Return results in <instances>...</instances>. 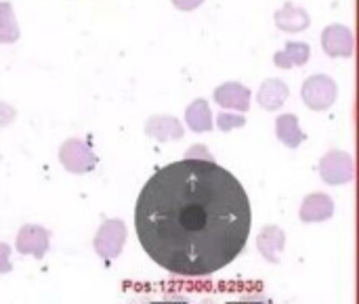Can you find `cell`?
Segmentation results:
<instances>
[{
	"mask_svg": "<svg viewBox=\"0 0 359 304\" xmlns=\"http://www.w3.org/2000/svg\"><path fill=\"white\" fill-rule=\"evenodd\" d=\"M124 244H126V227H124V223L118 221V219L105 221V223L99 227V231H97V235H95V242H93L95 252H97L101 258H105V261L118 258L120 252H122V248H124Z\"/></svg>",
	"mask_w": 359,
	"mask_h": 304,
	"instance_id": "obj_3",
	"label": "cell"
},
{
	"mask_svg": "<svg viewBox=\"0 0 359 304\" xmlns=\"http://www.w3.org/2000/svg\"><path fill=\"white\" fill-rule=\"evenodd\" d=\"M320 177L326 185L339 187L353 179V158L347 151H330L320 160Z\"/></svg>",
	"mask_w": 359,
	"mask_h": 304,
	"instance_id": "obj_5",
	"label": "cell"
},
{
	"mask_svg": "<svg viewBox=\"0 0 359 304\" xmlns=\"http://www.w3.org/2000/svg\"><path fill=\"white\" fill-rule=\"evenodd\" d=\"M301 221L303 223H322L332 219L334 214V202L326 193H311L303 200L301 204Z\"/></svg>",
	"mask_w": 359,
	"mask_h": 304,
	"instance_id": "obj_9",
	"label": "cell"
},
{
	"mask_svg": "<svg viewBox=\"0 0 359 304\" xmlns=\"http://www.w3.org/2000/svg\"><path fill=\"white\" fill-rule=\"evenodd\" d=\"M48 244H50V233L40 225H23L15 242L19 254L34 256V258H42L48 252Z\"/></svg>",
	"mask_w": 359,
	"mask_h": 304,
	"instance_id": "obj_6",
	"label": "cell"
},
{
	"mask_svg": "<svg viewBox=\"0 0 359 304\" xmlns=\"http://www.w3.org/2000/svg\"><path fill=\"white\" fill-rule=\"evenodd\" d=\"M185 158H187V160H206V162H215L210 149H208L206 145H200V143H198V145H191V147L187 149Z\"/></svg>",
	"mask_w": 359,
	"mask_h": 304,
	"instance_id": "obj_19",
	"label": "cell"
},
{
	"mask_svg": "<svg viewBox=\"0 0 359 304\" xmlns=\"http://www.w3.org/2000/svg\"><path fill=\"white\" fill-rule=\"evenodd\" d=\"M311 57V46L305 42H286L284 50L273 55V63L282 69L290 67H301L309 61Z\"/></svg>",
	"mask_w": 359,
	"mask_h": 304,
	"instance_id": "obj_14",
	"label": "cell"
},
{
	"mask_svg": "<svg viewBox=\"0 0 359 304\" xmlns=\"http://www.w3.org/2000/svg\"><path fill=\"white\" fill-rule=\"evenodd\" d=\"M145 132H147L149 139H154L158 143L179 141L185 134L183 124L172 116H154V118H149L147 124H145Z\"/></svg>",
	"mask_w": 359,
	"mask_h": 304,
	"instance_id": "obj_10",
	"label": "cell"
},
{
	"mask_svg": "<svg viewBox=\"0 0 359 304\" xmlns=\"http://www.w3.org/2000/svg\"><path fill=\"white\" fill-rule=\"evenodd\" d=\"M288 95H290V88H288L282 80L269 78V80H265V82L261 84L257 99H259V105H261L263 109L276 111V109H280V107L288 101Z\"/></svg>",
	"mask_w": 359,
	"mask_h": 304,
	"instance_id": "obj_13",
	"label": "cell"
},
{
	"mask_svg": "<svg viewBox=\"0 0 359 304\" xmlns=\"http://www.w3.org/2000/svg\"><path fill=\"white\" fill-rule=\"evenodd\" d=\"M15 116H17L15 107H11V105H6V103H2V101H0V128H4V126L13 124Z\"/></svg>",
	"mask_w": 359,
	"mask_h": 304,
	"instance_id": "obj_20",
	"label": "cell"
},
{
	"mask_svg": "<svg viewBox=\"0 0 359 304\" xmlns=\"http://www.w3.org/2000/svg\"><path fill=\"white\" fill-rule=\"evenodd\" d=\"M59 160L63 168L74 174H86L97 166V156L80 139H67L59 149Z\"/></svg>",
	"mask_w": 359,
	"mask_h": 304,
	"instance_id": "obj_4",
	"label": "cell"
},
{
	"mask_svg": "<svg viewBox=\"0 0 359 304\" xmlns=\"http://www.w3.org/2000/svg\"><path fill=\"white\" fill-rule=\"evenodd\" d=\"M250 88L240 82H225L215 88V101L225 109L248 111L250 109Z\"/></svg>",
	"mask_w": 359,
	"mask_h": 304,
	"instance_id": "obj_8",
	"label": "cell"
},
{
	"mask_svg": "<svg viewBox=\"0 0 359 304\" xmlns=\"http://www.w3.org/2000/svg\"><path fill=\"white\" fill-rule=\"evenodd\" d=\"M353 34L347 25L332 23L322 32V48L328 57H351L353 55Z\"/></svg>",
	"mask_w": 359,
	"mask_h": 304,
	"instance_id": "obj_7",
	"label": "cell"
},
{
	"mask_svg": "<svg viewBox=\"0 0 359 304\" xmlns=\"http://www.w3.org/2000/svg\"><path fill=\"white\" fill-rule=\"evenodd\" d=\"M185 122L194 132H208L212 130V111L208 101L196 99L187 109H185Z\"/></svg>",
	"mask_w": 359,
	"mask_h": 304,
	"instance_id": "obj_16",
	"label": "cell"
},
{
	"mask_svg": "<svg viewBox=\"0 0 359 304\" xmlns=\"http://www.w3.org/2000/svg\"><path fill=\"white\" fill-rule=\"evenodd\" d=\"M179 11H194V8H198L204 0H170Z\"/></svg>",
	"mask_w": 359,
	"mask_h": 304,
	"instance_id": "obj_22",
	"label": "cell"
},
{
	"mask_svg": "<svg viewBox=\"0 0 359 304\" xmlns=\"http://www.w3.org/2000/svg\"><path fill=\"white\" fill-rule=\"evenodd\" d=\"M217 124H219V128H221L223 132H229V130H233V128H240V126H244V124H246V118L221 111V113L217 116Z\"/></svg>",
	"mask_w": 359,
	"mask_h": 304,
	"instance_id": "obj_18",
	"label": "cell"
},
{
	"mask_svg": "<svg viewBox=\"0 0 359 304\" xmlns=\"http://www.w3.org/2000/svg\"><path fill=\"white\" fill-rule=\"evenodd\" d=\"M11 269H13V265H11V248H8V244L0 242V275L8 273Z\"/></svg>",
	"mask_w": 359,
	"mask_h": 304,
	"instance_id": "obj_21",
	"label": "cell"
},
{
	"mask_svg": "<svg viewBox=\"0 0 359 304\" xmlns=\"http://www.w3.org/2000/svg\"><path fill=\"white\" fill-rule=\"evenodd\" d=\"M135 229L156 265L175 275L204 277L244 252L248 195L217 162L185 158L147 181L137 200Z\"/></svg>",
	"mask_w": 359,
	"mask_h": 304,
	"instance_id": "obj_1",
	"label": "cell"
},
{
	"mask_svg": "<svg viewBox=\"0 0 359 304\" xmlns=\"http://www.w3.org/2000/svg\"><path fill=\"white\" fill-rule=\"evenodd\" d=\"M19 40V25L11 2H0V44H13Z\"/></svg>",
	"mask_w": 359,
	"mask_h": 304,
	"instance_id": "obj_17",
	"label": "cell"
},
{
	"mask_svg": "<svg viewBox=\"0 0 359 304\" xmlns=\"http://www.w3.org/2000/svg\"><path fill=\"white\" fill-rule=\"evenodd\" d=\"M284 246H286V235L280 227L276 225H267L261 229V235H259V242H257V248L259 252L263 254V258L267 263H280L282 258V252H284Z\"/></svg>",
	"mask_w": 359,
	"mask_h": 304,
	"instance_id": "obj_12",
	"label": "cell"
},
{
	"mask_svg": "<svg viewBox=\"0 0 359 304\" xmlns=\"http://www.w3.org/2000/svg\"><path fill=\"white\" fill-rule=\"evenodd\" d=\"M337 95H339L337 82L326 74L309 76L303 82V88H301V97H303L305 105L309 109H313V111L330 109L334 105V101H337Z\"/></svg>",
	"mask_w": 359,
	"mask_h": 304,
	"instance_id": "obj_2",
	"label": "cell"
},
{
	"mask_svg": "<svg viewBox=\"0 0 359 304\" xmlns=\"http://www.w3.org/2000/svg\"><path fill=\"white\" fill-rule=\"evenodd\" d=\"M276 132H278V139L288 147V149H297L307 137L305 132L301 130L299 126V118L294 113H284L278 118L276 122Z\"/></svg>",
	"mask_w": 359,
	"mask_h": 304,
	"instance_id": "obj_15",
	"label": "cell"
},
{
	"mask_svg": "<svg viewBox=\"0 0 359 304\" xmlns=\"http://www.w3.org/2000/svg\"><path fill=\"white\" fill-rule=\"evenodd\" d=\"M276 25L278 29L286 32V34H297V32H303L309 27L311 23V17L305 8L292 4V2H286L280 11H276Z\"/></svg>",
	"mask_w": 359,
	"mask_h": 304,
	"instance_id": "obj_11",
	"label": "cell"
}]
</instances>
